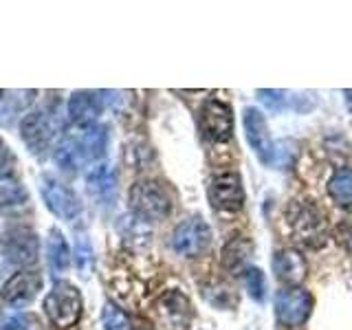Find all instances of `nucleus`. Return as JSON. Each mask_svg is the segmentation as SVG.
<instances>
[{
    "instance_id": "obj_1",
    "label": "nucleus",
    "mask_w": 352,
    "mask_h": 330,
    "mask_svg": "<svg viewBox=\"0 0 352 330\" xmlns=\"http://www.w3.org/2000/svg\"><path fill=\"white\" fill-rule=\"evenodd\" d=\"M42 308H44V315H47V319L55 328L66 330L75 326L82 317V308H84L82 293L71 282H64V280L55 282L53 289L44 297Z\"/></svg>"
},
{
    "instance_id": "obj_2",
    "label": "nucleus",
    "mask_w": 352,
    "mask_h": 330,
    "mask_svg": "<svg viewBox=\"0 0 352 330\" xmlns=\"http://www.w3.org/2000/svg\"><path fill=\"white\" fill-rule=\"evenodd\" d=\"M130 207L143 220H163L172 212V198L157 181H139L130 190Z\"/></svg>"
},
{
    "instance_id": "obj_3",
    "label": "nucleus",
    "mask_w": 352,
    "mask_h": 330,
    "mask_svg": "<svg viewBox=\"0 0 352 330\" xmlns=\"http://www.w3.org/2000/svg\"><path fill=\"white\" fill-rule=\"evenodd\" d=\"M55 115H60L55 108H44V110H33V113H29L22 119L20 137L33 154H40L47 150L51 146L55 132L62 128L60 119Z\"/></svg>"
},
{
    "instance_id": "obj_4",
    "label": "nucleus",
    "mask_w": 352,
    "mask_h": 330,
    "mask_svg": "<svg viewBox=\"0 0 352 330\" xmlns=\"http://www.w3.org/2000/svg\"><path fill=\"white\" fill-rule=\"evenodd\" d=\"M313 313V297L304 289H284L275 295V317L282 326H304Z\"/></svg>"
},
{
    "instance_id": "obj_5",
    "label": "nucleus",
    "mask_w": 352,
    "mask_h": 330,
    "mask_svg": "<svg viewBox=\"0 0 352 330\" xmlns=\"http://www.w3.org/2000/svg\"><path fill=\"white\" fill-rule=\"evenodd\" d=\"M209 242H212V229H209V225L198 216L183 220L181 225H176L172 234L174 251L181 253L185 258L201 256L203 251H207Z\"/></svg>"
},
{
    "instance_id": "obj_6",
    "label": "nucleus",
    "mask_w": 352,
    "mask_h": 330,
    "mask_svg": "<svg viewBox=\"0 0 352 330\" xmlns=\"http://www.w3.org/2000/svg\"><path fill=\"white\" fill-rule=\"evenodd\" d=\"M40 192L44 198V205H47V209L53 216H58L62 220H71L80 214V209H82L80 198H77V194L69 185H64L62 181L55 179V176H51V174L42 176Z\"/></svg>"
},
{
    "instance_id": "obj_7",
    "label": "nucleus",
    "mask_w": 352,
    "mask_h": 330,
    "mask_svg": "<svg viewBox=\"0 0 352 330\" xmlns=\"http://www.w3.org/2000/svg\"><path fill=\"white\" fill-rule=\"evenodd\" d=\"M3 256L7 262L16 264V267H33L40 256V242L38 236L31 229H14L0 242Z\"/></svg>"
},
{
    "instance_id": "obj_8",
    "label": "nucleus",
    "mask_w": 352,
    "mask_h": 330,
    "mask_svg": "<svg viewBox=\"0 0 352 330\" xmlns=\"http://www.w3.org/2000/svg\"><path fill=\"white\" fill-rule=\"evenodd\" d=\"M242 126H245L247 141L253 148V152H256V157L264 165H273L275 163V143L269 135V126H267L264 115L258 108H247L245 115H242Z\"/></svg>"
},
{
    "instance_id": "obj_9",
    "label": "nucleus",
    "mask_w": 352,
    "mask_h": 330,
    "mask_svg": "<svg viewBox=\"0 0 352 330\" xmlns=\"http://www.w3.org/2000/svg\"><path fill=\"white\" fill-rule=\"evenodd\" d=\"M201 128L207 139L225 143L234 135V113L220 99H207L201 108Z\"/></svg>"
},
{
    "instance_id": "obj_10",
    "label": "nucleus",
    "mask_w": 352,
    "mask_h": 330,
    "mask_svg": "<svg viewBox=\"0 0 352 330\" xmlns=\"http://www.w3.org/2000/svg\"><path fill=\"white\" fill-rule=\"evenodd\" d=\"M209 203L218 212H238L245 203V187H242L240 176L234 172L218 174L209 181Z\"/></svg>"
},
{
    "instance_id": "obj_11",
    "label": "nucleus",
    "mask_w": 352,
    "mask_h": 330,
    "mask_svg": "<svg viewBox=\"0 0 352 330\" xmlns=\"http://www.w3.org/2000/svg\"><path fill=\"white\" fill-rule=\"evenodd\" d=\"M40 289H42V275L38 271H18L3 284L0 295H3L5 304L22 308L36 300Z\"/></svg>"
},
{
    "instance_id": "obj_12",
    "label": "nucleus",
    "mask_w": 352,
    "mask_h": 330,
    "mask_svg": "<svg viewBox=\"0 0 352 330\" xmlns=\"http://www.w3.org/2000/svg\"><path fill=\"white\" fill-rule=\"evenodd\" d=\"M273 271L282 284H289L291 289H297L308 275V262L300 251L282 249L273 256Z\"/></svg>"
},
{
    "instance_id": "obj_13",
    "label": "nucleus",
    "mask_w": 352,
    "mask_h": 330,
    "mask_svg": "<svg viewBox=\"0 0 352 330\" xmlns=\"http://www.w3.org/2000/svg\"><path fill=\"white\" fill-rule=\"evenodd\" d=\"M102 99H99V93H91V91H77L71 95L69 99V117L71 121H75L77 126H93L97 115L102 113Z\"/></svg>"
},
{
    "instance_id": "obj_14",
    "label": "nucleus",
    "mask_w": 352,
    "mask_h": 330,
    "mask_svg": "<svg viewBox=\"0 0 352 330\" xmlns=\"http://www.w3.org/2000/svg\"><path fill=\"white\" fill-rule=\"evenodd\" d=\"M253 256V242L245 236L231 238L223 249V267L231 275H240L249 269V260Z\"/></svg>"
},
{
    "instance_id": "obj_15",
    "label": "nucleus",
    "mask_w": 352,
    "mask_h": 330,
    "mask_svg": "<svg viewBox=\"0 0 352 330\" xmlns=\"http://www.w3.org/2000/svg\"><path fill=\"white\" fill-rule=\"evenodd\" d=\"M291 227L297 231L300 240H304V242L311 245V240L319 238V236H322V231H324L322 214H319L313 205H295L293 218H291Z\"/></svg>"
},
{
    "instance_id": "obj_16",
    "label": "nucleus",
    "mask_w": 352,
    "mask_h": 330,
    "mask_svg": "<svg viewBox=\"0 0 352 330\" xmlns=\"http://www.w3.org/2000/svg\"><path fill=\"white\" fill-rule=\"evenodd\" d=\"M161 315L165 317L168 330H185L192 317L190 300L181 293H168L161 300Z\"/></svg>"
},
{
    "instance_id": "obj_17",
    "label": "nucleus",
    "mask_w": 352,
    "mask_h": 330,
    "mask_svg": "<svg viewBox=\"0 0 352 330\" xmlns=\"http://www.w3.org/2000/svg\"><path fill=\"white\" fill-rule=\"evenodd\" d=\"M258 99L273 113H284V110H297L304 113L313 106V102H308L306 95H295L289 91H271V88H262L258 91Z\"/></svg>"
},
{
    "instance_id": "obj_18",
    "label": "nucleus",
    "mask_w": 352,
    "mask_h": 330,
    "mask_svg": "<svg viewBox=\"0 0 352 330\" xmlns=\"http://www.w3.org/2000/svg\"><path fill=\"white\" fill-rule=\"evenodd\" d=\"M77 143H80V150L84 154V161H99L108 150V132L106 126H86L82 128V135L77 137Z\"/></svg>"
},
{
    "instance_id": "obj_19",
    "label": "nucleus",
    "mask_w": 352,
    "mask_h": 330,
    "mask_svg": "<svg viewBox=\"0 0 352 330\" xmlns=\"http://www.w3.org/2000/svg\"><path fill=\"white\" fill-rule=\"evenodd\" d=\"M47 262L51 273L58 278V275H64L71 267V251L69 245H66V238L62 231L51 229L49 240H47Z\"/></svg>"
},
{
    "instance_id": "obj_20",
    "label": "nucleus",
    "mask_w": 352,
    "mask_h": 330,
    "mask_svg": "<svg viewBox=\"0 0 352 330\" xmlns=\"http://www.w3.org/2000/svg\"><path fill=\"white\" fill-rule=\"evenodd\" d=\"M86 185L91 196L99 201H110L115 196V172L106 163H95L86 174Z\"/></svg>"
},
{
    "instance_id": "obj_21",
    "label": "nucleus",
    "mask_w": 352,
    "mask_h": 330,
    "mask_svg": "<svg viewBox=\"0 0 352 330\" xmlns=\"http://www.w3.org/2000/svg\"><path fill=\"white\" fill-rule=\"evenodd\" d=\"M328 194L339 207H352V168H339L328 181Z\"/></svg>"
},
{
    "instance_id": "obj_22",
    "label": "nucleus",
    "mask_w": 352,
    "mask_h": 330,
    "mask_svg": "<svg viewBox=\"0 0 352 330\" xmlns=\"http://www.w3.org/2000/svg\"><path fill=\"white\" fill-rule=\"evenodd\" d=\"M55 163H58L64 172H77V168H82L86 163L84 154L80 150V143H77V137L62 139L58 150H55Z\"/></svg>"
},
{
    "instance_id": "obj_23",
    "label": "nucleus",
    "mask_w": 352,
    "mask_h": 330,
    "mask_svg": "<svg viewBox=\"0 0 352 330\" xmlns=\"http://www.w3.org/2000/svg\"><path fill=\"white\" fill-rule=\"evenodd\" d=\"M25 201H27V190L18 181H14L11 176L0 179V209L11 207V205H20Z\"/></svg>"
},
{
    "instance_id": "obj_24",
    "label": "nucleus",
    "mask_w": 352,
    "mask_h": 330,
    "mask_svg": "<svg viewBox=\"0 0 352 330\" xmlns=\"http://www.w3.org/2000/svg\"><path fill=\"white\" fill-rule=\"evenodd\" d=\"M102 326H104V330H132L128 315L121 311L119 306L110 304V302L102 311Z\"/></svg>"
},
{
    "instance_id": "obj_25",
    "label": "nucleus",
    "mask_w": 352,
    "mask_h": 330,
    "mask_svg": "<svg viewBox=\"0 0 352 330\" xmlns=\"http://www.w3.org/2000/svg\"><path fill=\"white\" fill-rule=\"evenodd\" d=\"M245 282H247V291L251 300L262 302L264 295H267V278H264V273L256 267H249L245 271Z\"/></svg>"
},
{
    "instance_id": "obj_26",
    "label": "nucleus",
    "mask_w": 352,
    "mask_h": 330,
    "mask_svg": "<svg viewBox=\"0 0 352 330\" xmlns=\"http://www.w3.org/2000/svg\"><path fill=\"white\" fill-rule=\"evenodd\" d=\"M14 165H16L14 152H11V148L0 139V179H7V176L14 172Z\"/></svg>"
},
{
    "instance_id": "obj_27",
    "label": "nucleus",
    "mask_w": 352,
    "mask_h": 330,
    "mask_svg": "<svg viewBox=\"0 0 352 330\" xmlns=\"http://www.w3.org/2000/svg\"><path fill=\"white\" fill-rule=\"evenodd\" d=\"M75 262H77V267H80L82 271H86V267L88 264H93V249L86 245V242L82 240L80 242V247L75 249Z\"/></svg>"
},
{
    "instance_id": "obj_28",
    "label": "nucleus",
    "mask_w": 352,
    "mask_h": 330,
    "mask_svg": "<svg viewBox=\"0 0 352 330\" xmlns=\"http://www.w3.org/2000/svg\"><path fill=\"white\" fill-rule=\"evenodd\" d=\"M29 322V317H9L7 322H5V326H3V330H27V324Z\"/></svg>"
},
{
    "instance_id": "obj_29",
    "label": "nucleus",
    "mask_w": 352,
    "mask_h": 330,
    "mask_svg": "<svg viewBox=\"0 0 352 330\" xmlns=\"http://www.w3.org/2000/svg\"><path fill=\"white\" fill-rule=\"evenodd\" d=\"M344 99H346V106H348V110L352 113V88H350V91H344Z\"/></svg>"
},
{
    "instance_id": "obj_30",
    "label": "nucleus",
    "mask_w": 352,
    "mask_h": 330,
    "mask_svg": "<svg viewBox=\"0 0 352 330\" xmlns=\"http://www.w3.org/2000/svg\"><path fill=\"white\" fill-rule=\"evenodd\" d=\"M5 97V91H0V99H3Z\"/></svg>"
}]
</instances>
